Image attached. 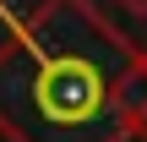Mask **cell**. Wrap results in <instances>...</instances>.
Masks as SVG:
<instances>
[{
  "label": "cell",
  "instance_id": "cell-1",
  "mask_svg": "<svg viewBox=\"0 0 147 142\" xmlns=\"http://www.w3.org/2000/svg\"><path fill=\"white\" fill-rule=\"evenodd\" d=\"M136 55L93 0H38L0 38V142H125Z\"/></svg>",
  "mask_w": 147,
  "mask_h": 142
},
{
  "label": "cell",
  "instance_id": "cell-2",
  "mask_svg": "<svg viewBox=\"0 0 147 142\" xmlns=\"http://www.w3.org/2000/svg\"><path fill=\"white\" fill-rule=\"evenodd\" d=\"M120 5H131V11H147V0H120Z\"/></svg>",
  "mask_w": 147,
  "mask_h": 142
},
{
  "label": "cell",
  "instance_id": "cell-3",
  "mask_svg": "<svg viewBox=\"0 0 147 142\" xmlns=\"http://www.w3.org/2000/svg\"><path fill=\"white\" fill-rule=\"evenodd\" d=\"M136 142H147V120H142V131H136Z\"/></svg>",
  "mask_w": 147,
  "mask_h": 142
}]
</instances>
